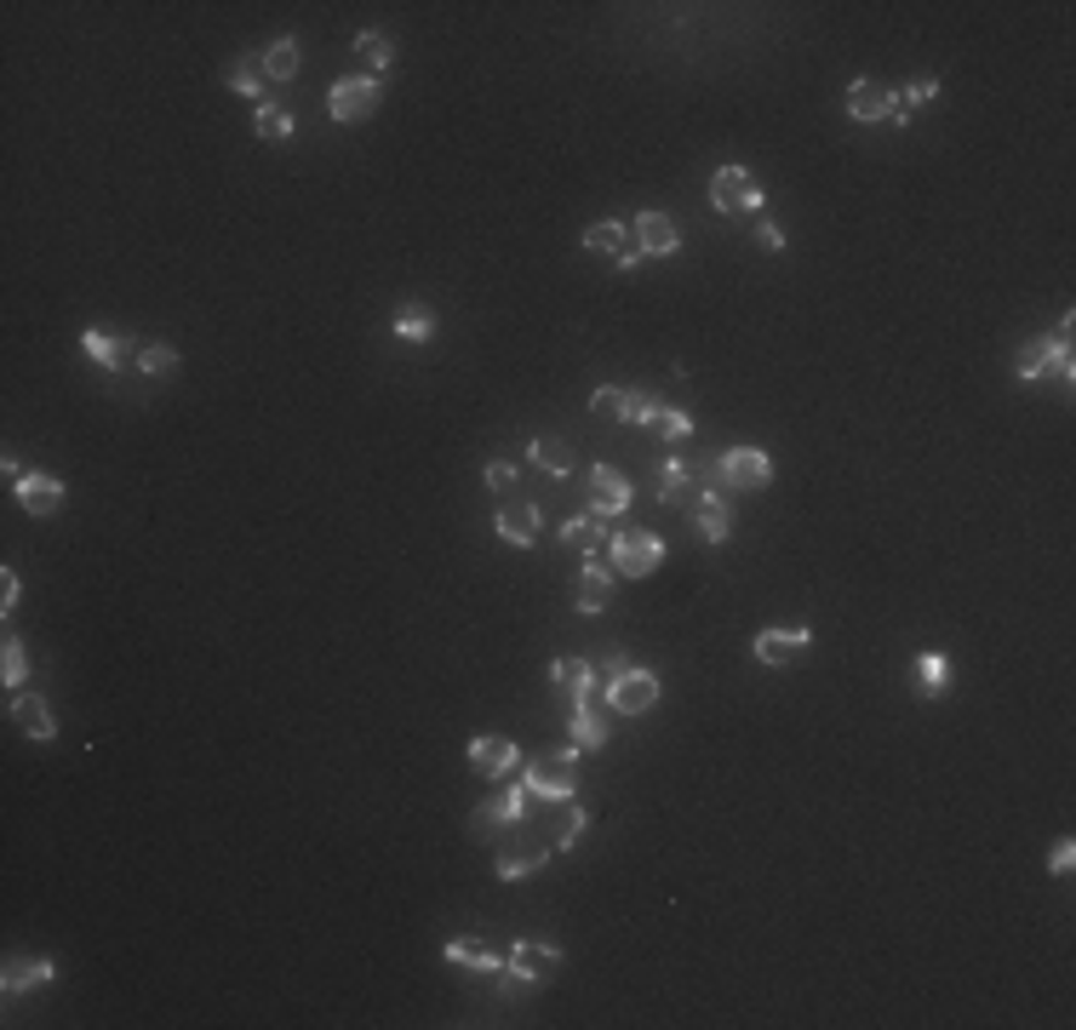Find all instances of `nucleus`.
I'll use <instances>...</instances> for the list:
<instances>
[{
  "label": "nucleus",
  "mask_w": 1076,
  "mask_h": 1030,
  "mask_svg": "<svg viewBox=\"0 0 1076 1030\" xmlns=\"http://www.w3.org/2000/svg\"><path fill=\"white\" fill-rule=\"evenodd\" d=\"M608 550H613V573H624V579H648L664 561V544H659V533H648V527H613Z\"/></svg>",
  "instance_id": "1"
},
{
  "label": "nucleus",
  "mask_w": 1076,
  "mask_h": 1030,
  "mask_svg": "<svg viewBox=\"0 0 1076 1030\" xmlns=\"http://www.w3.org/2000/svg\"><path fill=\"white\" fill-rule=\"evenodd\" d=\"M573 756H579V750H561V756H538V761H532L527 779H521V784L532 790V802H556V808L573 802V790H579V784H573Z\"/></svg>",
  "instance_id": "2"
},
{
  "label": "nucleus",
  "mask_w": 1076,
  "mask_h": 1030,
  "mask_svg": "<svg viewBox=\"0 0 1076 1030\" xmlns=\"http://www.w3.org/2000/svg\"><path fill=\"white\" fill-rule=\"evenodd\" d=\"M659 699V676L653 670H630L624 658H613V682H608V705L619 716H648Z\"/></svg>",
  "instance_id": "3"
},
{
  "label": "nucleus",
  "mask_w": 1076,
  "mask_h": 1030,
  "mask_svg": "<svg viewBox=\"0 0 1076 1030\" xmlns=\"http://www.w3.org/2000/svg\"><path fill=\"white\" fill-rule=\"evenodd\" d=\"M848 115L853 121H911V110L899 104V92H888L882 81H853L848 86Z\"/></svg>",
  "instance_id": "4"
},
{
  "label": "nucleus",
  "mask_w": 1076,
  "mask_h": 1030,
  "mask_svg": "<svg viewBox=\"0 0 1076 1030\" xmlns=\"http://www.w3.org/2000/svg\"><path fill=\"white\" fill-rule=\"evenodd\" d=\"M711 201L722 207V212H762V184L745 173V166H722V173L711 178Z\"/></svg>",
  "instance_id": "5"
},
{
  "label": "nucleus",
  "mask_w": 1076,
  "mask_h": 1030,
  "mask_svg": "<svg viewBox=\"0 0 1076 1030\" xmlns=\"http://www.w3.org/2000/svg\"><path fill=\"white\" fill-rule=\"evenodd\" d=\"M379 110V81H366V75H350V81H339V86H332L327 92V115L332 121H366V115H373Z\"/></svg>",
  "instance_id": "6"
},
{
  "label": "nucleus",
  "mask_w": 1076,
  "mask_h": 1030,
  "mask_svg": "<svg viewBox=\"0 0 1076 1030\" xmlns=\"http://www.w3.org/2000/svg\"><path fill=\"white\" fill-rule=\"evenodd\" d=\"M773 481V458L762 447H733L722 452V487H738V492H756Z\"/></svg>",
  "instance_id": "7"
},
{
  "label": "nucleus",
  "mask_w": 1076,
  "mask_h": 1030,
  "mask_svg": "<svg viewBox=\"0 0 1076 1030\" xmlns=\"http://www.w3.org/2000/svg\"><path fill=\"white\" fill-rule=\"evenodd\" d=\"M504 968H510L521 985H545L561 968V950L556 945H538V939H516L510 956H504Z\"/></svg>",
  "instance_id": "8"
},
{
  "label": "nucleus",
  "mask_w": 1076,
  "mask_h": 1030,
  "mask_svg": "<svg viewBox=\"0 0 1076 1030\" xmlns=\"http://www.w3.org/2000/svg\"><path fill=\"white\" fill-rule=\"evenodd\" d=\"M814 647V630L807 624H779V630H762V636L751 642V653L762 658V664H790L796 653H807Z\"/></svg>",
  "instance_id": "9"
},
{
  "label": "nucleus",
  "mask_w": 1076,
  "mask_h": 1030,
  "mask_svg": "<svg viewBox=\"0 0 1076 1030\" xmlns=\"http://www.w3.org/2000/svg\"><path fill=\"white\" fill-rule=\"evenodd\" d=\"M584 247H590L596 258H613L619 270H635V263L648 258L642 247H630V229H624V223H590V229H584Z\"/></svg>",
  "instance_id": "10"
},
{
  "label": "nucleus",
  "mask_w": 1076,
  "mask_h": 1030,
  "mask_svg": "<svg viewBox=\"0 0 1076 1030\" xmlns=\"http://www.w3.org/2000/svg\"><path fill=\"white\" fill-rule=\"evenodd\" d=\"M590 516H619V510H630V481L613 470V464H596V470H590Z\"/></svg>",
  "instance_id": "11"
},
{
  "label": "nucleus",
  "mask_w": 1076,
  "mask_h": 1030,
  "mask_svg": "<svg viewBox=\"0 0 1076 1030\" xmlns=\"http://www.w3.org/2000/svg\"><path fill=\"white\" fill-rule=\"evenodd\" d=\"M693 527H699L704 544H727V533H733V510H727L722 487H704V492L693 498Z\"/></svg>",
  "instance_id": "12"
},
{
  "label": "nucleus",
  "mask_w": 1076,
  "mask_h": 1030,
  "mask_svg": "<svg viewBox=\"0 0 1076 1030\" xmlns=\"http://www.w3.org/2000/svg\"><path fill=\"white\" fill-rule=\"evenodd\" d=\"M635 247H642L648 258H670V252H676L682 247V223L676 218H670V212H642V218H635Z\"/></svg>",
  "instance_id": "13"
},
{
  "label": "nucleus",
  "mask_w": 1076,
  "mask_h": 1030,
  "mask_svg": "<svg viewBox=\"0 0 1076 1030\" xmlns=\"http://www.w3.org/2000/svg\"><path fill=\"white\" fill-rule=\"evenodd\" d=\"M516 739H504V734H482V739H469V768H476L482 779H504L516 768Z\"/></svg>",
  "instance_id": "14"
},
{
  "label": "nucleus",
  "mask_w": 1076,
  "mask_h": 1030,
  "mask_svg": "<svg viewBox=\"0 0 1076 1030\" xmlns=\"http://www.w3.org/2000/svg\"><path fill=\"white\" fill-rule=\"evenodd\" d=\"M18 504H23L29 516H58V510H63V481L46 476V470H23V476H18Z\"/></svg>",
  "instance_id": "15"
},
{
  "label": "nucleus",
  "mask_w": 1076,
  "mask_h": 1030,
  "mask_svg": "<svg viewBox=\"0 0 1076 1030\" xmlns=\"http://www.w3.org/2000/svg\"><path fill=\"white\" fill-rule=\"evenodd\" d=\"M545 859H550V847H545V842L510 836V842L498 847V859H493V865H498V876H504V882H521L527 871H538V865H545Z\"/></svg>",
  "instance_id": "16"
},
{
  "label": "nucleus",
  "mask_w": 1076,
  "mask_h": 1030,
  "mask_svg": "<svg viewBox=\"0 0 1076 1030\" xmlns=\"http://www.w3.org/2000/svg\"><path fill=\"white\" fill-rule=\"evenodd\" d=\"M613 568H608V561H596V555H584V568H579V607L584 613H601V607H608L613 602Z\"/></svg>",
  "instance_id": "17"
},
{
  "label": "nucleus",
  "mask_w": 1076,
  "mask_h": 1030,
  "mask_svg": "<svg viewBox=\"0 0 1076 1030\" xmlns=\"http://www.w3.org/2000/svg\"><path fill=\"white\" fill-rule=\"evenodd\" d=\"M453 968H464V974H504V956L493 950V945H482V939H447V950H442Z\"/></svg>",
  "instance_id": "18"
},
{
  "label": "nucleus",
  "mask_w": 1076,
  "mask_h": 1030,
  "mask_svg": "<svg viewBox=\"0 0 1076 1030\" xmlns=\"http://www.w3.org/2000/svg\"><path fill=\"white\" fill-rule=\"evenodd\" d=\"M538 527H545V516H538V504H521V498H510L498 516V539L504 544H538Z\"/></svg>",
  "instance_id": "19"
},
{
  "label": "nucleus",
  "mask_w": 1076,
  "mask_h": 1030,
  "mask_svg": "<svg viewBox=\"0 0 1076 1030\" xmlns=\"http://www.w3.org/2000/svg\"><path fill=\"white\" fill-rule=\"evenodd\" d=\"M527 464H532V470H545V476H573L579 470V464H573V447H567V441H556V436H532V447H527Z\"/></svg>",
  "instance_id": "20"
},
{
  "label": "nucleus",
  "mask_w": 1076,
  "mask_h": 1030,
  "mask_svg": "<svg viewBox=\"0 0 1076 1030\" xmlns=\"http://www.w3.org/2000/svg\"><path fill=\"white\" fill-rule=\"evenodd\" d=\"M550 682H556L561 699L584 705V699H590V687H596V670H590L584 658H556V664H550Z\"/></svg>",
  "instance_id": "21"
},
{
  "label": "nucleus",
  "mask_w": 1076,
  "mask_h": 1030,
  "mask_svg": "<svg viewBox=\"0 0 1076 1030\" xmlns=\"http://www.w3.org/2000/svg\"><path fill=\"white\" fill-rule=\"evenodd\" d=\"M81 350H86L104 373H121V367H126V355H132V344H126V339H115V332H104V326L81 332Z\"/></svg>",
  "instance_id": "22"
},
{
  "label": "nucleus",
  "mask_w": 1076,
  "mask_h": 1030,
  "mask_svg": "<svg viewBox=\"0 0 1076 1030\" xmlns=\"http://www.w3.org/2000/svg\"><path fill=\"white\" fill-rule=\"evenodd\" d=\"M12 721L23 727L35 745H46V739H58V716L46 710V699H12Z\"/></svg>",
  "instance_id": "23"
},
{
  "label": "nucleus",
  "mask_w": 1076,
  "mask_h": 1030,
  "mask_svg": "<svg viewBox=\"0 0 1076 1030\" xmlns=\"http://www.w3.org/2000/svg\"><path fill=\"white\" fill-rule=\"evenodd\" d=\"M613 539V521L608 516H584V521H567L561 527V544L567 550H584V555H596V544H608Z\"/></svg>",
  "instance_id": "24"
},
{
  "label": "nucleus",
  "mask_w": 1076,
  "mask_h": 1030,
  "mask_svg": "<svg viewBox=\"0 0 1076 1030\" xmlns=\"http://www.w3.org/2000/svg\"><path fill=\"white\" fill-rule=\"evenodd\" d=\"M567 734H573V750H601V745H608V716H601L596 705H573Z\"/></svg>",
  "instance_id": "25"
},
{
  "label": "nucleus",
  "mask_w": 1076,
  "mask_h": 1030,
  "mask_svg": "<svg viewBox=\"0 0 1076 1030\" xmlns=\"http://www.w3.org/2000/svg\"><path fill=\"white\" fill-rule=\"evenodd\" d=\"M355 63H361V75L373 81V75H384L390 63H395V46H390V35H379V29H366V35H355Z\"/></svg>",
  "instance_id": "26"
},
{
  "label": "nucleus",
  "mask_w": 1076,
  "mask_h": 1030,
  "mask_svg": "<svg viewBox=\"0 0 1076 1030\" xmlns=\"http://www.w3.org/2000/svg\"><path fill=\"white\" fill-rule=\"evenodd\" d=\"M532 808H538V802H532L527 784H516V790H493V795H487V813H493L498 824H521Z\"/></svg>",
  "instance_id": "27"
},
{
  "label": "nucleus",
  "mask_w": 1076,
  "mask_h": 1030,
  "mask_svg": "<svg viewBox=\"0 0 1076 1030\" xmlns=\"http://www.w3.org/2000/svg\"><path fill=\"white\" fill-rule=\"evenodd\" d=\"M46 979H52V961L46 956H12L7 961V979H0V985H7V996H18V990L46 985Z\"/></svg>",
  "instance_id": "28"
},
{
  "label": "nucleus",
  "mask_w": 1076,
  "mask_h": 1030,
  "mask_svg": "<svg viewBox=\"0 0 1076 1030\" xmlns=\"http://www.w3.org/2000/svg\"><path fill=\"white\" fill-rule=\"evenodd\" d=\"M653 492L664 498V504H676V498H687V492H693V470H687L682 458H664V464H659V487H653Z\"/></svg>",
  "instance_id": "29"
},
{
  "label": "nucleus",
  "mask_w": 1076,
  "mask_h": 1030,
  "mask_svg": "<svg viewBox=\"0 0 1076 1030\" xmlns=\"http://www.w3.org/2000/svg\"><path fill=\"white\" fill-rule=\"evenodd\" d=\"M263 58H241V63H235V70H229V92H241V97H258V104H269V97H263Z\"/></svg>",
  "instance_id": "30"
},
{
  "label": "nucleus",
  "mask_w": 1076,
  "mask_h": 1030,
  "mask_svg": "<svg viewBox=\"0 0 1076 1030\" xmlns=\"http://www.w3.org/2000/svg\"><path fill=\"white\" fill-rule=\"evenodd\" d=\"M252 132H258V138H269V144L292 138V110H281V104H258V115H252Z\"/></svg>",
  "instance_id": "31"
},
{
  "label": "nucleus",
  "mask_w": 1076,
  "mask_h": 1030,
  "mask_svg": "<svg viewBox=\"0 0 1076 1030\" xmlns=\"http://www.w3.org/2000/svg\"><path fill=\"white\" fill-rule=\"evenodd\" d=\"M263 75H269V81H292V75H298V41H292V35H281L276 46L263 52Z\"/></svg>",
  "instance_id": "32"
},
{
  "label": "nucleus",
  "mask_w": 1076,
  "mask_h": 1030,
  "mask_svg": "<svg viewBox=\"0 0 1076 1030\" xmlns=\"http://www.w3.org/2000/svg\"><path fill=\"white\" fill-rule=\"evenodd\" d=\"M138 373L144 378H173L178 373V350L173 344H144L138 350Z\"/></svg>",
  "instance_id": "33"
},
{
  "label": "nucleus",
  "mask_w": 1076,
  "mask_h": 1030,
  "mask_svg": "<svg viewBox=\"0 0 1076 1030\" xmlns=\"http://www.w3.org/2000/svg\"><path fill=\"white\" fill-rule=\"evenodd\" d=\"M590 413H596L601 424H624V413H630V389H613V384L596 389V395H590Z\"/></svg>",
  "instance_id": "34"
},
{
  "label": "nucleus",
  "mask_w": 1076,
  "mask_h": 1030,
  "mask_svg": "<svg viewBox=\"0 0 1076 1030\" xmlns=\"http://www.w3.org/2000/svg\"><path fill=\"white\" fill-rule=\"evenodd\" d=\"M584 830H590V808H573V802H561L556 847H579V842H584Z\"/></svg>",
  "instance_id": "35"
},
{
  "label": "nucleus",
  "mask_w": 1076,
  "mask_h": 1030,
  "mask_svg": "<svg viewBox=\"0 0 1076 1030\" xmlns=\"http://www.w3.org/2000/svg\"><path fill=\"white\" fill-rule=\"evenodd\" d=\"M430 332H435V315H430L424 304H413V310H401V315H395V339H407V344H424Z\"/></svg>",
  "instance_id": "36"
},
{
  "label": "nucleus",
  "mask_w": 1076,
  "mask_h": 1030,
  "mask_svg": "<svg viewBox=\"0 0 1076 1030\" xmlns=\"http://www.w3.org/2000/svg\"><path fill=\"white\" fill-rule=\"evenodd\" d=\"M0 653H7V658H0V676H7V687H23L29 682V653H23V642L7 636V642H0Z\"/></svg>",
  "instance_id": "37"
},
{
  "label": "nucleus",
  "mask_w": 1076,
  "mask_h": 1030,
  "mask_svg": "<svg viewBox=\"0 0 1076 1030\" xmlns=\"http://www.w3.org/2000/svg\"><path fill=\"white\" fill-rule=\"evenodd\" d=\"M482 481H487L498 498H516V487H521V470H516V464H504V458H493L487 470H482Z\"/></svg>",
  "instance_id": "38"
},
{
  "label": "nucleus",
  "mask_w": 1076,
  "mask_h": 1030,
  "mask_svg": "<svg viewBox=\"0 0 1076 1030\" xmlns=\"http://www.w3.org/2000/svg\"><path fill=\"white\" fill-rule=\"evenodd\" d=\"M653 429H659V436H664V441H682V436H687V429H693V418H687L682 407H659V418H653Z\"/></svg>",
  "instance_id": "39"
},
{
  "label": "nucleus",
  "mask_w": 1076,
  "mask_h": 1030,
  "mask_svg": "<svg viewBox=\"0 0 1076 1030\" xmlns=\"http://www.w3.org/2000/svg\"><path fill=\"white\" fill-rule=\"evenodd\" d=\"M945 682H951V664L939 658V653H922V687H928V693H939Z\"/></svg>",
  "instance_id": "40"
},
{
  "label": "nucleus",
  "mask_w": 1076,
  "mask_h": 1030,
  "mask_svg": "<svg viewBox=\"0 0 1076 1030\" xmlns=\"http://www.w3.org/2000/svg\"><path fill=\"white\" fill-rule=\"evenodd\" d=\"M493 830H504L493 813H487V802L476 808V813H469V836H476V842H493Z\"/></svg>",
  "instance_id": "41"
},
{
  "label": "nucleus",
  "mask_w": 1076,
  "mask_h": 1030,
  "mask_svg": "<svg viewBox=\"0 0 1076 1030\" xmlns=\"http://www.w3.org/2000/svg\"><path fill=\"white\" fill-rule=\"evenodd\" d=\"M933 92H939V81H933V75H922V81H917L911 92H899V104H904V110H911V104H928Z\"/></svg>",
  "instance_id": "42"
},
{
  "label": "nucleus",
  "mask_w": 1076,
  "mask_h": 1030,
  "mask_svg": "<svg viewBox=\"0 0 1076 1030\" xmlns=\"http://www.w3.org/2000/svg\"><path fill=\"white\" fill-rule=\"evenodd\" d=\"M18 607V573L7 568V573H0V613H12Z\"/></svg>",
  "instance_id": "43"
},
{
  "label": "nucleus",
  "mask_w": 1076,
  "mask_h": 1030,
  "mask_svg": "<svg viewBox=\"0 0 1076 1030\" xmlns=\"http://www.w3.org/2000/svg\"><path fill=\"white\" fill-rule=\"evenodd\" d=\"M756 241H762V247H767V252H779V247H785V229H779V223H767V218H762V229H756Z\"/></svg>",
  "instance_id": "44"
},
{
  "label": "nucleus",
  "mask_w": 1076,
  "mask_h": 1030,
  "mask_svg": "<svg viewBox=\"0 0 1076 1030\" xmlns=\"http://www.w3.org/2000/svg\"><path fill=\"white\" fill-rule=\"evenodd\" d=\"M1070 865H1076V847H1070V842H1059V847H1054V859H1048V871H1054V876H1065Z\"/></svg>",
  "instance_id": "45"
}]
</instances>
